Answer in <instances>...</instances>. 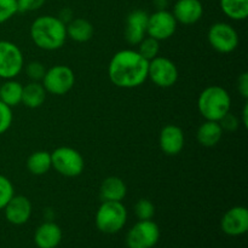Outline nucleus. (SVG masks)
Listing matches in <instances>:
<instances>
[{
	"label": "nucleus",
	"mask_w": 248,
	"mask_h": 248,
	"mask_svg": "<svg viewBox=\"0 0 248 248\" xmlns=\"http://www.w3.org/2000/svg\"><path fill=\"white\" fill-rule=\"evenodd\" d=\"M225 16L234 21H244L248 17V0H220Z\"/></svg>",
	"instance_id": "b1692460"
},
{
	"label": "nucleus",
	"mask_w": 248,
	"mask_h": 248,
	"mask_svg": "<svg viewBox=\"0 0 248 248\" xmlns=\"http://www.w3.org/2000/svg\"><path fill=\"white\" fill-rule=\"evenodd\" d=\"M96 227L103 234H116L127 222V210L123 201H102L96 213Z\"/></svg>",
	"instance_id": "20e7f679"
},
{
	"label": "nucleus",
	"mask_w": 248,
	"mask_h": 248,
	"mask_svg": "<svg viewBox=\"0 0 248 248\" xmlns=\"http://www.w3.org/2000/svg\"><path fill=\"white\" fill-rule=\"evenodd\" d=\"M46 96H47V92L41 82L31 81L26 86H23L22 103L31 109L39 108L45 103Z\"/></svg>",
	"instance_id": "412c9836"
},
{
	"label": "nucleus",
	"mask_w": 248,
	"mask_h": 248,
	"mask_svg": "<svg viewBox=\"0 0 248 248\" xmlns=\"http://www.w3.org/2000/svg\"><path fill=\"white\" fill-rule=\"evenodd\" d=\"M29 33L35 46L45 51L63 47L68 39L64 22L51 15H44L34 19Z\"/></svg>",
	"instance_id": "f03ea898"
},
{
	"label": "nucleus",
	"mask_w": 248,
	"mask_h": 248,
	"mask_svg": "<svg viewBox=\"0 0 248 248\" xmlns=\"http://www.w3.org/2000/svg\"><path fill=\"white\" fill-rule=\"evenodd\" d=\"M5 218L14 225H23L31 216V202L27 196L14 195L4 207Z\"/></svg>",
	"instance_id": "2eb2a0df"
},
{
	"label": "nucleus",
	"mask_w": 248,
	"mask_h": 248,
	"mask_svg": "<svg viewBox=\"0 0 248 248\" xmlns=\"http://www.w3.org/2000/svg\"><path fill=\"white\" fill-rule=\"evenodd\" d=\"M62 229L53 222L39 225L34 234V242L38 248H56L62 241Z\"/></svg>",
	"instance_id": "f3484780"
},
{
	"label": "nucleus",
	"mask_w": 248,
	"mask_h": 248,
	"mask_svg": "<svg viewBox=\"0 0 248 248\" xmlns=\"http://www.w3.org/2000/svg\"><path fill=\"white\" fill-rule=\"evenodd\" d=\"M137 46L138 53H140L143 58H145L148 62L154 60L155 57H157L160 53V41L152 38V36L147 35Z\"/></svg>",
	"instance_id": "393cba45"
},
{
	"label": "nucleus",
	"mask_w": 248,
	"mask_h": 248,
	"mask_svg": "<svg viewBox=\"0 0 248 248\" xmlns=\"http://www.w3.org/2000/svg\"><path fill=\"white\" fill-rule=\"evenodd\" d=\"M15 195V188L12 182L7 177L0 174V210H4L6 203Z\"/></svg>",
	"instance_id": "bb28decb"
},
{
	"label": "nucleus",
	"mask_w": 248,
	"mask_h": 248,
	"mask_svg": "<svg viewBox=\"0 0 248 248\" xmlns=\"http://www.w3.org/2000/svg\"><path fill=\"white\" fill-rule=\"evenodd\" d=\"M237 90L245 99L248 98V73L244 72L237 79Z\"/></svg>",
	"instance_id": "473e14b6"
},
{
	"label": "nucleus",
	"mask_w": 248,
	"mask_h": 248,
	"mask_svg": "<svg viewBox=\"0 0 248 248\" xmlns=\"http://www.w3.org/2000/svg\"><path fill=\"white\" fill-rule=\"evenodd\" d=\"M223 130L218 121L206 120L199 126L196 131V140L199 144L206 148H212L219 143L223 137Z\"/></svg>",
	"instance_id": "6ab92c4d"
},
{
	"label": "nucleus",
	"mask_w": 248,
	"mask_h": 248,
	"mask_svg": "<svg viewBox=\"0 0 248 248\" xmlns=\"http://www.w3.org/2000/svg\"><path fill=\"white\" fill-rule=\"evenodd\" d=\"M46 0H17L18 12H31L44 6Z\"/></svg>",
	"instance_id": "2f4dec72"
},
{
	"label": "nucleus",
	"mask_w": 248,
	"mask_h": 248,
	"mask_svg": "<svg viewBox=\"0 0 248 248\" xmlns=\"http://www.w3.org/2000/svg\"><path fill=\"white\" fill-rule=\"evenodd\" d=\"M172 15L176 18L177 23L184 24V26L195 24L202 18V2L200 0H177Z\"/></svg>",
	"instance_id": "dca6fc26"
},
{
	"label": "nucleus",
	"mask_w": 248,
	"mask_h": 248,
	"mask_svg": "<svg viewBox=\"0 0 248 248\" xmlns=\"http://www.w3.org/2000/svg\"><path fill=\"white\" fill-rule=\"evenodd\" d=\"M52 169L61 176L74 178L84 172L85 161L77 149L70 147L56 148L51 153Z\"/></svg>",
	"instance_id": "39448f33"
},
{
	"label": "nucleus",
	"mask_w": 248,
	"mask_h": 248,
	"mask_svg": "<svg viewBox=\"0 0 248 248\" xmlns=\"http://www.w3.org/2000/svg\"><path fill=\"white\" fill-rule=\"evenodd\" d=\"M241 123L245 127L248 125V104L245 103L244 109H242V116H241Z\"/></svg>",
	"instance_id": "72a5a7b5"
},
{
	"label": "nucleus",
	"mask_w": 248,
	"mask_h": 248,
	"mask_svg": "<svg viewBox=\"0 0 248 248\" xmlns=\"http://www.w3.org/2000/svg\"><path fill=\"white\" fill-rule=\"evenodd\" d=\"M148 67L149 62L137 50L118 51L109 62V80L120 89H135L148 79Z\"/></svg>",
	"instance_id": "f257e3e1"
},
{
	"label": "nucleus",
	"mask_w": 248,
	"mask_h": 248,
	"mask_svg": "<svg viewBox=\"0 0 248 248\" xmlns=\"http://www.w3.org/2000/svg\"><path fill=\"white\" fill-rule=\"evenodd\" d=\"M207 38L213 50L219 53H230L239 46V34L236 29L225 22L212 24L208 31Z\"/></svg>",
	"instance_id": "9d476101"
},
{
	"label": "nucleus",
	"mask_w": 248,
	"mask_h": 248,
	"mask_svg": "<svg viewBox=\"0 0 248 248\" xmlns=\"http://www.w3.org/2000/svg\"><path fill=\"white\" fill-rule=\"evenodd\" d=\"M154 5L157 10H166L169 0H154Z\"/></svg>",
	"instance_id": "f704fd0d"
},
{
	"label": "nucleus",
	"mask_w": 248,
	"mask_h": 248,
	"mask_svg": "<svg viewBox=\"0 0 248 248\" xmlns=\"http://www.w3.org/2000/svg\"><path fill=\"white\" fill-rule=\"evenodd\" d=\"M67 36L77 43H87L93 36L94 28L90 21L85 18H73L65 24Z\"/></svg>",
	"instance_id": "aec40b11"
},
{
	"label": "nucleus",
	"mask_w": 248,
	"mask_h": 248,
	"mask_svg": "<svg viewBox=\"0 0 248 248\" xmlns=\"http://www.w3.org/2000/svg\"><path fill=\"white\" fill-rule=\"evenodd\" d=\"M17 12V0H0V24L11 19Z\"/></svg>",
	"instance_id": "cd10ccee"
},
{
	"label": "nucleus",
	"mask_w": 248,
	"mask_h": 248,
	"mask_svg": "<svg viewBox=\"0 0 248 248\" xmlns=\"http://www.w3.org/2000/svg\"><path fill=\"white\" fill-rule=\"evenodd\" d=\"M149 15L144 10H135L126 18L124 35L130 45H138L147 36V27Z\"/></svg>",
	"instance_id": "ddd939ff"
},
{
	"label": "nucleus",
	"mask_w": 248,
	"mask_h": 248,
	"mask_svg": "<svg viewBox=\"0 0 248 248\" xmlns=\"http://www.w3.org/2000/svg\"><path fill=\"white\" fill-rule=\"evenodd\" d=\"M232 97L227 90L218 85H212L203 90L198 98V108L205 120L219 121L230 111Z\"/></svg>",
	"instance_id": "7ed1b4c3"
},
{
	"label": "nucleus",
	"mask_w": 248,
	"mask_h": 248,
	"mask_svg": "<svg viewBox=\"0 0 248 248\" xmlns=\"http://www.w3.org/2000/svg\"><path fill=\"white\" fill-rule=\"evenodd\" d=\"M127 194L125 182L115 176L107 177L99 188V198L102 201H123Z\"/></svg>",
	"instance_id": "a211bd4d"
},
{
	"label": "nucleus",
	"mask_w": 248,
	"mask_h": 248,
	"mask_svg": "<svg viewBox=\"0 0 248 248\" xmlns=\"http://www.w3.org/2000/svg\"><path fill=\"white\" fill-rule=\"evenodd\" d=\"M41 84L46 92L55 96L67 94L75 85L74 70L68 65L56 64L46 69Z\"/></svg>",
	"instance_id": "423d86ee"
},
{
	"label": "nucleus",
	"mask_w": 248,
	"mask_h": 248,
	"mask_svg": "<svg viewBox=\"0 0 248 248\" xmlns=\"http://www.w3.org/2000/svg\"><path fill=\"white\" fill-rule=\"evenodd\" d=\"M23 85L15 79H7L0 86V101L9 106L10 108L22 103Z\"/></svg>",
	"instance_id": "4be33fe9"
},
{
	"label": "nucleus",
	"mask_w": 248,
	"mask_h": 248,
	"mask_svg": "<svg viewBox=\"0 0 248 248\" xmlns=\"http://www.w3.org/2000/svg\"><path fill=\"white\" fill-rule=\"evenodd\" d=\"M177 21L172 12L167 10H156L154 14L149 15L147 27V35L164 41L173 36L177 29Z\"/></svg>",
	"instance_id": "9b49d317"
},
{
	"label": "nucleus",
	"mask_w": 248,
	"mask_h": 248,
	"mask_svg": "<svg viewBox=\"0 0 248 248\" xmlns=\"http://www.w3.org/2000/svg\"><path fill=\"white\" fill-rule=\"evenodd\" d=\"M218 123H219L223 132H235L240 126V119L229 111Z\"/></svg>",
	"instance_id": "7c9ffc66"
},
{
	"label": "nucleus",
	"mask_w": 248,
	"mask_h": 248,
	"mask_svg": "<svg viewBox=\"0 0 248 248\" xmlns=\"http://www.w3.org/2000/svg\"><path fill=\"white\" fill-rule=\"evenodd\" d=\"M135 215L138 220L153 219L155 215V206L148 199H140L135 205Z\"/></svg>",
	"instance_id": "a878e982"
},
{
	"label": "nucleus",
	"mask_w": 248,
	"mask_h": 248,
	"mask_svg": "<svg viewBox=\"0 0 248 248\" xmlns=\"http://www.w3.org/2000/svg\"><path fill=\"white\" fill-rule=\"evenodd\" d=\"M159 144L162 152L169 156H176L183 150L186 144L184 132L179 126L169 124L160 131Z\"/></svg>",
	"instance_id": "4468645a"
},
{
	"label": "nucleus",
	"mask_w": 248,
	"mask_h": 248,
	"mask_svg": "<svg viewBox=\"0 0 248 248\" xmlns=\"http://www.w3.org/2000/svg\"><path fill=\"white\" fill-rule=\"evenodd\" d=\"M160 228L154 220H138L126 234L128 248H153L160 240Z\"/></svg>",
	"instance_id": "0eeeda50"
},
{
	"label": "nucleus",
	"mask_w": 248,
	"mask_h": 248,
	"mask_svg": "<svg viewBox=\"0 0 248 248\" xmlns=\"http://www.w3.org/2000/svg\"><path fill=\"white\" fill-rule=\"evenodd\" d=\"M24 67L21 48L11 41L0 40V78L15 79Z\"/></svg>",
	"instance_id": "1a4fd4ad"
},
{
	"label": "nucleus",
	"mask_w": 248,
	"mask_h": 248,
	"mask_svg": "<svg viewBox=\"0 0 248 248\" xmlns=\"http://www.w3.org/2000/svg\"><path fill=\"white\" fill-rule=\"evenodd\" d=\"M27 170L34 176H43L52 169L51 153L45 150H38L31 153L27 159Z\"/></svg>",
	"instance_id": "5701e85b"
},
{
	"label": "nucleus",
	"mask_w": 248,
	"mask_h": 248,
	"mask_svg": "<svg viewBox=\"0 0 248 248\" xmlns=\"http://www.w3.org/2000/svg\"><path fill=\"white\" fill-rule=\"evenodd\" d=\"M46 69L47 68L45 67V64L39 62V61H31L26 65V73L31 81L41 82L46 73Z\"/></svg>",
	"instance_id": "c85d7f7f"
},
{
	"label": "nucleus",
	"mask_w": 248,
	"mask_h": 248,
	"mask_svg": "<svg viewBox=\"0 0 248 248\" xmlns=\"http://www.w3.org/2000/svg\"><path fill=\"white\" fill-rule=\"evenodd\" d=\"M223 232L229 236H241L248 230V211L244 206H235L224 213L220 220Z\"/></svg>",
	"instance_id": "f8f14e48"
},
{
	"label": "nucleus",
	"mask_w": 248,
	"mask_h": 248,
	"mask_svg": "<svg viewBox=\"0 0 248 248\" xmlns=\"http://www.w3.org/2000/svg\"><path fill=\"white\" fill-rule=\"evenodd\" d=\"M12 119H14L12 108L0 101V135L5 133L11 127Z\"/></svg>",
	"instance_id": "c756f323"
},
{
	"label": "nucleus",
	"mask_w": 248,
	"mask_h": 248,
	"mask_svg": "<svg viewBox=\"0 0 248 248\" xmlns=\"http://www.w3.org/2000/svg\"><path fill=\"white\" fill-rule=\"evenodd\" d=\"M179 72L173 61L167 57L157 56L149 61L148 67V79L152 80L154 85L161 89H169L177 82Z\"/></svg>",
	"instance_id": "6e6552de"
}]
</instances>
